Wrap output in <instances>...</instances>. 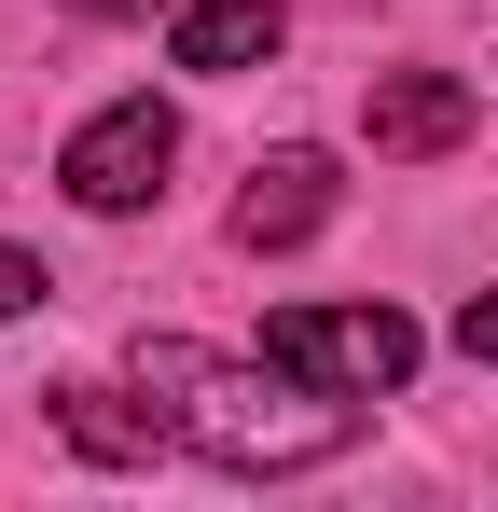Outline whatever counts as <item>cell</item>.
Instances as JSON below:
<instances>
[{"instance_id":"5b68a950","label":"cell","mask_w":498,"mask_h":512,"mask_svg":"<svg viewBox=\"0 0 498 512\" xmlns=\"http://www.w3.org/2000/svg\"><path fill=\"white\" fill-rule=\"evenodd\" d=\"M319 222H332V153H305V139H291V153H263V167H249V194H236V250H305Z\"/></svg>"},{"instance_id":"52a82bcc","label":"cell","mask_w":498,"mask_h":512,"mask_svg":"<svg viewBox=\"0 0 498 512\" xmlns=\"http://www.w3.org/2000/svg\"><path fill=\"white\" fill-rule=\"evenodd\" d=\"M56 429H70L83 457H111V471H139L153 443H180V429H166V416H125L111 388H56Z\"/></svg>"},{"instance_id":"30bf717a","label":"cell","mask_w":498,"mask_h":512,"mask_svg":"<svg viewBox=\"0 0 498 512\" xmlns=\"http://www.w3.org/2000/svg\"><path fill=\"white\" fill-rule=\"evenodd\" d=\"M83 14H153V0H83Z\"/></svg>"},{"instance_id":"8992f818","label":"cell","mask_w":498,"mask_h":512,"mask_svg":"<svg viewBox=\"0 0 498 512\" xmlns=\"http://www.w3.org/2000/svg\"><path fill=\"white\" fill-rule=\"evenodd\" d=\"M166 56H180V70H208V84H236L249 56H277V0H194Z\"/></svg>"},{"instance_id":"277c9868","label":"cell","mask_w":498,"mask_h":512,"mask_svg":"<svg viewBox=\"0 0 498 512\" xmlns=\"http://www.w3.org/2000/svg\"><path fill=\"white\" fill-rule=\"evenodd\" d=\"M360 125H374V153H402V167H429V153H457V139L485 125V97L457 84V70H374V97H360Z\"/></svg>"},{"instance_id":"ba28073f","label":"cell","mask_w":498,"mask_h":512,"mask_svg":"<svg viewBox=\"0 0 498 512\" xmlns=\"http://www.w3.org/2000/svg\"><path fill=\"white\" fill-rule=\"evenodd\" d=\"M42 291H56V277H42V263H28V250H0V319H28V305H42Z\"/></svg>"},{"instance_id":"7a4b0ae2","label":"cell","mask_w":498,"mask_h":512,"mask_svg":"<svg viewBox=\"0 0 498 512\" xmlns=\"http://www.w3.org/2000/svg\"><path fill=\"white\" fill-rule=\"evenodd\" d=\"M263 374H305L332 402H374L415 374V319L402 305H277L263 319Z\"/></svg>"},{"instance_id":"6da1fadb","label":"cell","mask_w":498,"mask_h":512,"mask_svg":"<svg viewBox=\"0 0 498 512\" xmlns=\"http://www.w3.org/2000/svg\"><path fill=\"white\" fill-rule=\"evenodd\" d=\"M139 388L166 402V429L194 443V457H222V471H319L360 443V402H332L305 374H236V360H208V346L180 333H139Z\"/></svg>"},{"instance_id":"9c48e42d","label":"cell","mask_w":498,"mask_h":512,"mask_svg":"<svg viewBox=\"0 0 498 512\" xmlns=\"http://www.w3.org/2000/svg\"><path fill=\"white\" fill-rule=\"evenodd\" d=\"M457 346H471V360H498V291H471V305H457Z\"/></svg>"},{"instance_id":"3957f363","label":"cell","mask_w":498,"mask_h":512,"mask_svg":"<svg viewBox=\"0 0 498 512\" xmlns=\"http://www.w3.org/2000/svg\"><path fill=\"white\" fill-rule=\"evenodd\" d=\"M166 153H180V125H166L153 97H111L70 153H56V180H70L97 222H125V208H153V194H166Z\"/></svg>"}]
</instances>
